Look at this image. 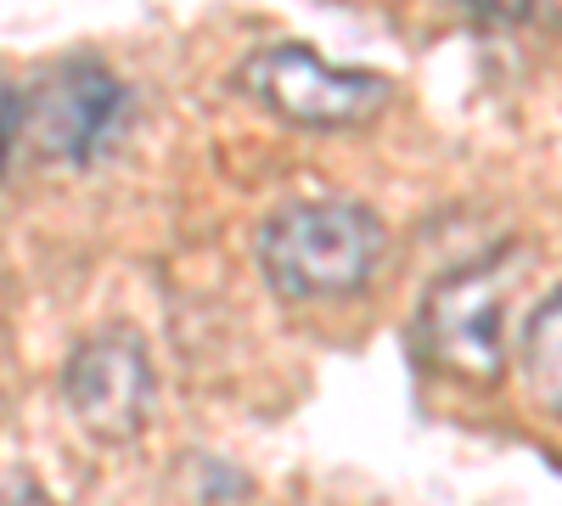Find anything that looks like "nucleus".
Masks as SVG:
<instances>
[{"label": "nucleus", "mask_w": 562, "mask_h": 506, "mask_svg": "<svg viewBox=\"0 0 562 506\" xmlns=\"http://www.w3.org/2000/svg\"><path fill=\"white\" fill-rule=\"evenodd\" d=\"M259 276L276 299L288 304H333L355 299L371 288L389 232L366 203L321 198V203H293L265 220L259 232Z\"/></svg>", "instance_id": "obj_1"}, {"label": "nucleus", "mask_w": 562, "mask_h": 506, "mask_svg": "<svg viewBox=\"0 0 562 506\" xmlns=\"http://www.w3.org/2000/svg\"><path fill=\"white\" fill-rule=\"evenodd\" d=\"M124 124H130V85L97 57H68L40 68L29 85H7L12 169L23 147L45 164L85 169L119 147Z\"/></svg>", "instance_id": "obj_2"}, {"label": "nucleus", "mask_w": 562, "mask_h": 506, "mask_svg": "<svg viewBox=\"0 0 562 506\" xmlns=\"http://www.w3.org/2000/svg\"><path fill=\"white\" fill-rule=\"evenodd\" d=\"M518 270H524V248L501 243L484 259L439 276L416 304V327H411L416 360L450 383H473V389L495 383L506 366V304L512 288H518Z\"/></svg>", "instance_id": "obj_3"}, {"label": "nucleus", "mask_w": 562, "mask_h": 506, "mask_svg": "<svg viewBox=\"0 0 562 506\" xmlns=\"http://www.w3.org/2000/svg\"><path fill=\"white\" fill-rule=\"evenodd\" d=\"M231 90H243L248 102H259L265 113H276L281 124H299V130L371 124L394 97V85L383 74L338 68L321 52H310V45H299V40L248 52L237 68H231Z\"/></svg>", "instance_id": "obj_4"}, {"label": "nucleus", "mask_w": 562, "mask_h": 506, "mask_svg": "<svg viewBox=\"0 0 562 506\" xmlns=\"http://www.w3.org/2000/svg\"><path fill=\"white\" fill-rule=\"evenodd\" d=\"M63 400L90 439H102V445L135 439L147 428L153 400H158V378H153L147 349L130 333L85 338L63 366Z\"/></svg>", "instance_id": "obj_5"}, {"label": "nucleus", "mask_w": 562, "mask_h": 506, "mask_svg": "<svg viewBox=\"0 0 562 506\" xmlns=\"http://www.w3.org/2000/svg\"><path fill=\"white\" fill-rule=\"evenodd\" d=\"M518 378L529 405L562 428V288L546 293L518 327Z\"/></svg>", "instance_id": "obj_6"}, {"label": "nucleus", "mask_w": 562, "mask_h": 506, "mask_svg": "<svg viewBox=\"0 0 562 506\" xmlns=\"http://www.w3.org/2000/svg\"><path fill=\"white\" fill-rule=\"evenodd\" d=\"M467 18L495 23V29H518V23H562V0H450Z\"/></svg>", "instance_id": "obj_7"}]
</instances>
